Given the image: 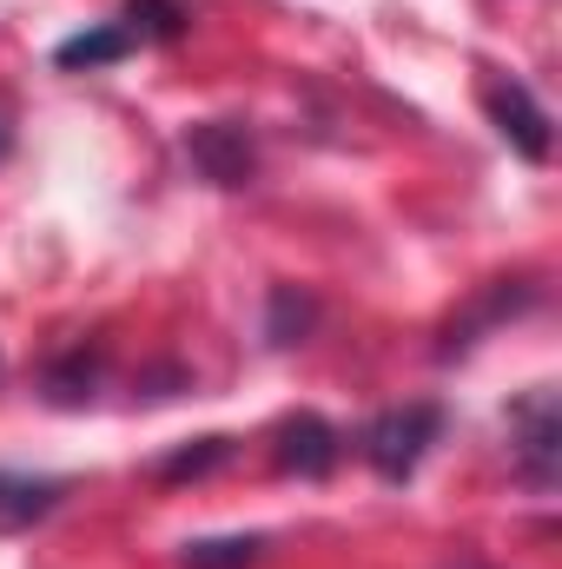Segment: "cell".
I'll return each mask as SVG.
<instances>
[{
    "mask_svg": "<svg viewBox=\"0 0 562 569\" xmlns=\"http://www.w3.org/2000/svg\"><path fill=\"white\" fill-rule=\"evenodd\" d=\"M291 318L311 325V305H304L291 284H279V291H272V345H291Z\"/></svg>",
    "mask_w": 562,
    "mask_h": 569,
    "instance_id": "obj_11",
    "label": "cell"
},
{
    "mask_svg": "<svg viewBox=\"0 0 562 569\" xmlns=\"http://www.w3.org/2000/svg\"><path fill=\"white\" fill-rule=\"evenodd\" d=\"M192 159H199L205 179H219V186H245V179H252V140H245V127H232V120L192 127Z\"/></svg>",
    "mask_w": 562,
    "mask_h": 569,
    "instance_id": "obj_5",
    "label": "cell"
},
{
    "mask_svg": "<svg viewBox=\"0 0 562 569\" xmlns=\"http://www.w3.org/2000/svg\"><path fill=\"white\" fill-rule=\"evenodd\" d=\"M0 159H7V120H0Z\"/></svg>",
    "mask_w": 562,
    "mask_h": 569,
    "instance_id": "obj_12",
    "label": "cell"
},
{
    "mask_svg": "<svg viewBox=\"0 0 562 569\" xmlns=\"http://www.w3.org/2000/svg\"><path fill=\"white\" fill-rule=\"evenodd\" d=\"M436 430H443V411H436V405L384 411V418H371V430H364V457H371V470H378V477L404 483V477L423 463V450L436 443Z\"/></svg>",
    "mask_w": 562,
    "mask_h": 569,
    "instance_id": "obj_1",
    "label": "cell"
},
{
    "mask_svg": "<svg viewBox=\"0 0 562 569\" xmlns=\"http://www.w3.org/2000/svg\"><path fill=\"white\" fill-rule=\"evenodd\" d=\"M60 503V483L53 477H20V470H0V530H20L33 517H47Z\"/></svg>",
    "mask_w": 562,
    "mask_h": 569,
    "instance_id": "obj_6",
    "label": "cell"
},
{
    "mask_svg": "<svg viewBox=\"0 0 562 569\" xmlns=\"http://www.w3.org/2000/svg\"><path fill=\"white\" fill-rule=\"evenodd\" d=\"M483 107H490V120H496V133L516 146L523 159H550V146H556V133H550V113H543V100L523 87V80H490L483 87Z\"/></svg>",
    "mask_w": 562,
    "mask_h": 569,
    "instance_id": "obj_2",
    "label": "cell"
},
{
    "mask_svg": "<svg viewBox=\"0 0 562 569\" xmlns=\"http://www.w3.org/2000/svg\"><path fill=\"white\" fill-rule=\"evenodd\" d=\"M338 450H344V437L324 425L318 411H298V418L279 430V463L298 470V477H324V470L338 463Z\"/></svg>",
    "mask_w": 562,
    "mask_h": 569,
    "instance_id": "obj_4",
    "label": "cell"
},
{
    "mask_svg": "<svg viewBox=\"0 0 562 569\" xmlns=\"http://www.w3.org/2000/svg\"><path fill=\"white\" fill-rule=\"evenodd\" d=\"M179 20H185L179 0H133V7H127V33H133V40H172Z\"/></svg>",
    "mask_w": 562,
    "mask_h": 569,
    "instance_id": "obj_8",
    "label": "cell"
},
{
    "mask_svg": "<svg viewBox=\"0 0 562 569\" xmlns=\"http://www.w3.org/2000/svg\"><path fill=\"white\" fill-rule=\"evenodd\" d=\"M556 437H562V418H556V398L536 391L523 411H516V457H523V477L536 490L556 483Z\"/></svg>",
    "mask_w": 562,
    "mask_h": 569,
    "instance_id": "obj_3",
    "label": "cell"
},
{
    "mask_svg": "<svg viewBox=\"0 0 562 569\" xmlns=\"http://www.w3.org/2000/svg\"><path fill=\"white\" fill-rule=\"evenodd\" d=\"M259 557V537H225V543H192L185 569H245Z\"/></svg>",
    "mask_w": 562,
    "mask_h": 569,
    "instance_id": "obj_9",
    "label": "cell"
},
{
    "mask_svg": "<svg viewBox=\"0 0 562 569\" xmlns=\"http://www.w3.org/2000/svg\"><path fill=\"white\" fill-rule=\"evenodd\" d=\"M120 53H133V33L127 27H93V33H73V40H60V67L73 73V67H107V60H120Z\"/></svg>",
    "mask_w": 562,
    "mask_h": 569,
    "instance_id": "obj_7",
    "label": "cell"
},
{
    "mask_svg": "<svg viewBox=\"0 0 562 569\" xmlns=\"http://www.w3.org/2000/svg\"><path fill=\"white\" fill-rule=\"evenodd\" d=\"M212 463H225V437H199V450H179V457H165L159 470H165V477H199V470H212Z\"/></svg>",
    "mask_w": 562,
    "mask_h": 569,
    "instance_id": "obj_10",
    "label": "cell"
}]
</instances>
